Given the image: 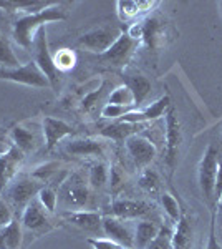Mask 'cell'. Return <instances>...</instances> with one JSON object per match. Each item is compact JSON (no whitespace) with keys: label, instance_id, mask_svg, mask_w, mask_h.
I'll list each match as a JSON object with an SVG mask.
<instances>
[{"label":"cell","instance_id":"obj_1","mask_svg":"<svg viewBox=\"0 0 222 249\" xmlns=\"http://www.w3.org/2000/svg\"><path fill=\"white\" fill-rule=\"evenodd\" d=\"M67 18V10L60 3L55 2L47 9L37 12V14H25L22 17H18L15 20L14 27H12V37H14L17 45L25 48V50H32L35 37H37L40 29H43L48 23L63 22Z\"/></svg>","mask_w":222,"mask_h":249},{"label":"cell","instance_id":"obj_2","mask_svg":"<svg viewBox=\"0 0 222 249\" xmlns=\"http://www.w3.org/2000/svg\"><path fill=\"white\" fill-rule=\"evenodd\" d=\"M43 188V183L37 181L32 175H18L3 191V201L14 211L22 213L27 204L37 198L38 191Z\"/></svg>","mask_w":222,"mask_h":249},{"label":"cell","instance_id":"obj_3","mask_svg":"<svg viewBox=\"0 0 222 249\" xmlns=\"http://www.w3.org/2000/svg\"><path fill=\"white\" fill-rule=\"evenodd\" d=\"M219 151L214 144H209L204 150L203 158L197 166V183H199V190L203 198L207 203L209 210L214 206V188H216L217 179V170H219Z\"/></svg>","mask_w":222,"mask_h":249},{"label":"cell","instance_id":"obj_4","mask_svg":"<svg viewBox=\"0 0 222 249\" xmlns=\"http://www.w3.org/2000/svg\"><path fill=\"white\" fill-rule=\"evenodd\" d=\"M58 199L68 211L83 210L90 201V184L83 178L82 173L75 171L65 178V181L60 184Z\"/></svg>","mask_w":222,"mask_h":249},{"label":"cell","instance_id":"obj_5","mask_svg":"<svg viewBox=\"0 0 222 249\" xmlns=\"http://www.w3.org/2000/svg\"><path fill=\"white\" fill-rule=\"evenodd\" d=\"M166 124H164V143H166V166L169 170V176L174 175L177 156H179V148L183 144V126H181V120L177 116V111L174 107H169V110L164 115Z\"/></svg>","mask_w":222,"mask_h":249},{"label":"cell","instance_id":"obj_6","mask_svg":"<svg viewBox=\"0 0 222 249\" xmlns=\"http://www.w3.org/2000/svg\"><path fill=\"white\" fill-rule=\"evenodd\" d=\"M32 48H34V62L37 63L40 71H42V73L47 77L48 82H50L51 90H58L60 80H62V71L56 68L53 55L50 53L45 27L38 30L37 37H35V42H34V47Z\"/></svg>","mask_w":222,"mask_h":249},{"label":"cell","instance_id":"obj_7","mask_svg":"<svg viewBox=\"0 0 222 249\" xmlns=\"http://www.w3.org/2000/svg\"><path fill=\"white\" fill-rule=\"evenodd\" d=\"M0 80L20 83V85H27L32 88H51L50 82H48L45 75L40 71V68L37 67V63H35L34 60L18 68H14V70L0 68Z\"/></svg>","mask_w":222,"mask_h":249},{"label":"cell","instance_id":"obj_8","mask_svg":"<svg viewBox=\"0 0 222 249\" xmlns=\"http://www.w3.org/2000/svg\"><path fill=\"white\" fill-rule=\"evenodd\" d=\"M48 214L50 213L35 198L34 201L27 204V208L22 211V216H20V223H22L23 231L34 232L35 236H42L45 232L51 231L53 226H51V221L48 218Z\"/></svg>","mask_w":222,"mask_h":249},{"label":"cell","instance_id":"obj_9","mask_svg":"<svg viewBox=\"0 0 222 249\" xmlns=\"http://www.w3.org/2000/svg\"><path fill=\"white\" fill-rule=\"evenodd\" d=\"M120 35L121 32L113 29V27H98V29H93L83 34L82 37H78L76 43L91 53L102 55L118 40Z\"/></svg>","mask_w":222,"mask_h":249},{"label":"cell","instance_id":"obj_10","mask_svg":"<svg viewBox=\"0 0 222 249\" xmlns=\"http://www.w3.org/2000/svg\"><path fill=\"white\" fill-rule=\"evenodd\" d=\"M136 45H138V42L135 38H131L128 32H121L118 40L104 53L98 55V60L111 67H124L130 62Z\"/></svg>","mask_w":222,"mask_h":249},{"label":"cell","instance_id":"obj_11","mask_svg":"<svg viewBox=\"0 0 222 249\" xmlns=\"http://www.w3.org/2000/svg\"><path fill=\"white\" fill-rule=\"evenodd\" d=\"M124 146H126V151H128V155L131 156L135 166L141 171H143L144 168H148L157 155L154 143L139 135L130 136V138L124 142Z\"/></svg>","mask_w":222,"mask_h":249},{"label":"cell","instance_id":"obj_12","mask_svg":"<svg viewBox=\"0 0 222 249\" xmlns=\"http://www.w3.org/2000/svg\"><path fill=\"white\" fill-rule=\"evenodd\" d=\"M23 160L25 155L14 144H9L7 151L0 153V193L5 191V188L18 176Z\"/></svg>","mask_w":222,"mask_h":249},{"label":"cell","instance_id":"obj_13","mask_svg":"<svg viewBox=\"0 0 222 249\" xmlns=\"http://www.w3.org/2000/svg\"><path fill=\"white\" fill-rule=\"evenodd\" d=\"M171 98L169 95H163L157 100H154L153 103H149L146 108H141V110H135L131 113L124 115L123 118H120V122L124 123H133V124H139L144 122H153V120H157L161 116L166 115V111L171 107Z\"/></svg>","mask_w":222,"mask_h":249},{"label":"cell","instance_id":"obj_14","mask_svg":"<svg viewBox=\"0 0 222 249\" xmlns=\"http://www.w3.org/2000/svg\"><path fill=\"white\" fill-rule=\"evenodd\" d=\"M62 219L65 223L75 226L80 231L95 232L98 234L103 231V216L98 211H86V210H75L62 213Z\"/></svg>","mask_w":222,"mask_h":249},{"label":"cell","instance_id":"obj_15","mask_svg":"<svg viewBox=\"0 0 222 249\" xmlns=\"http://www.w3.org/2000/svg\"><path fill=\"white\" fill-rule=\"evenodd\" d=\"M42 133L45 140V148L51 151L58 144V142L65 140L67 136L75 133V128L70 123L63 122V120L53 118V116H43L42 120Z\"/></svg>","mask_w":222,"mask_h":249},{"label":"cell","instance_id":"obj_16","mask_svg":"<svg viewBox=\"0 0 222 249\" xmlns=\"http://www.w3.org/2000/svg\"><path fill=\"white\" fill-rule=\"evenodd\" d=\"M103 232L108 239L118 243L124 249H133V236L135 228H130L124 219L115 218V216H104L103 218Z\"/></svg>","mask_w":222,"mask_h":249},{"label":"cell","instance_id":"obj_17","mask_svg":"<svg viewBox=\"0 0 222 249\" xmlns=\"http://www.w3.org/2000/svg\"><path fill=\"white\" fill-rule=\"evenodd\" d=\"M143 42L149 50H157L166 43L168 23L157 15H149L143 22Z\"/></svg>","mask_w":222,"mask_h":249},{"label":"cell","instance_id":"obj_18","mask_svg":"<svg viewBox=\"0 0 222 249\" xmlns=\"http://www.w3.org/2000/svg\"><path fill=\"white\" fill-rule=\"evenodd\" d=\"M149 211H151V208L144 201L128 199V198H116L110 204V214L108 216H115V218L130 221L136 218H143Z\"/></svg>","mask_w":222,"mask_h":249},{"label":"cell","instance_id":"obj_19","mask_svg":"<svg viewBox=\"0 0 222 249\" xmlns=\"http://www.w3.org/2000/svg\"><path fill=\"white\" fill-rule=\"evenodd\" d=\"M192 243H194V228L188 211L183 208L179 219L172 230L171 249H192Z\"/></svg>","mask_w":222,"mask_h":249},{"label":"cell","instance_id":"obj_20","mask_svg":"<svg viewBox=\"0 0 222 249\" xmlns=\"http://www.w3.org/2000/svg\"><path fill=\"white\" fill-rule=\"evenodd\" d=\"M9 140L12 142L10 144L18 148L23 155L34 153L40 144L38 135L35 133L34 130H30V128H25L23 124H15V126L12 128L9 131Z\"/></svg>","mask_w":222,"mask_h":249},{"label":"cell","instance_id":"obj_21","mask_svg":"<svg viewBox=\"0 0 222 249\" xmlns=\"http://www.w3.org/2000/svg\"><path fill=\"white\" fill-rule=\"evenodd\" d=\"M124 85L131 90L133 98H135V108L139 110V107L144 103V100L148 98V95L151 93V80L148 77H144L139 71H131V73H124L123 75Z\"/></svg>","mask_w":222,"mask_h":249},{"label":"cell","instance_id":"obj_22","mask_svg":"<svg viewBox=\"0 0 222 249\" xmlns=\"http://www.w3.org/2000/svg\"><path fill=\"white\" fill-rule=\"evenodd\" d=\"M65 151L73 156H82V158H102L104 156V146L100 140L95 138H78L71 140L67 143Z\"/></svg>","mask_w":222,"mask_h":249},{"label":"cell","instance_id":"obj_23","mask_svg":"<svg viewBox=\"0 0 222 249\" xmlns=\"http://www.w3.org/2000/svg\"><path fill=\"white\" fill-rule=\"evenodd\" d=\"M159 228L153 221H139L135 226V236H133V249H144L157 236Z\"/></svg>","mask_w":222,"mask_h":249},{"label":"cell","instance_id":"obj_24","mask_svg":"<svg viewBox=\"0 0 222 249\" xmlns=\"http://www.w3.org/2000/svg\"><path fill=\"white\" fill-rule=\"evenodd\" d=\"M156 5H157V2H130V0H126V2L121 0V2L116 3L120 20H123V22L135 20L136 17H139L141 14H146V12H149Z\"/></svg>","mask_w":222,"mask_h":249},{"label":"cell","instance_id":"obj_25","mask_svg":"<svg viewBox=\"0 0 222 249\" xmlns=\"http://www.w3.org/2000/svg\"><path fill=\"white\" fill-rule=\"evenodd\" d=\"M136 126L138 124H133V123H124V122H115L108 126H104L102 131H100V136L106 140H113V142H126L130 136L136 135Z\"/></svg>","mask_w":222,"mask_h":249},{"label":"cell","instance_id":"obj_26","mask_svg":"<svg viewBox=\"0 0 222 249\" xmlns=\"http://www.w3.org/2000/svg\"><path fill=\"white\" fill-rule=\"evenodd\" d=\"M108 178H110V168L103 161H95L88 171V184L93 190H102L106 186Z\"/></svg>","mask_w":222,"mask_h":249},{"label":"cell","instance_id":"obj_27","mask_svg":"<svg viewBox=\"0 0 222 249\" xmlns=\"http://www.w3.org/2000/svg\"><path fill=\"white\" fill-rule=\"evenodd\" d=\"M3 236H5L7 249H20L23 243V228L18 219H12L7 226H3Z\"/></svg>","mask_w":222,"mask_h":249},{"label":"cell","instance_id":"obj_28","mask_svg":"<svg viewBox=\"0 0 222 249\" xmlns=\"http://www.w3.org/2000/svg\"><path fill=\"white\" fill-rule=\"evenodd\" d=\"M138 186L148 195H157L161 191V178L153 168H144L138 178Z\"/></svg>","mask_w":222,"mask_h":249},{"label":"cell","instance_id":"obj_29","mask_svg":"<svg viewBox=\"0 0 222 249\" xmlns=\"http://www.w3.org/2000/svg\"><path fill=\"white\" fill-rule=\"evenodd\" d=\"M22 67L20 60L17 58L15 52L12 50L10 42L3 37V34L0 32V68H9V70H14V68Z\"/></svg>","mask_w":222,"mask_h":249},{"label":"cell","instance_id":"obj_30","mask_svg":"<svg viewBox=\"0 0 222 249\" xmlns=\"http://www.w3.org/2000/svg\"><path fill=\"white\" fill-rule=\"evenodd\" d=\"M37 199L48 213H55L56 204H58V190H56V186H51L48 183L43 184V188L37 195Z\"/></svg>","mask_w":222,"mask_h":249},{"label":"cell","instance_id":"obj_31","mask_svg":"<svg viewBox=\"0 0 222 249\" xmlns=\"http://www.w3.org/2000/svg\"><path fill=\"white\" fill-rule=\"evenodd\" d=\"M108 103L118 105V107H133L135 108V98H133L131 90L126 85L116 87L110 93V96H108Z\"/></svg>","mask_w":222,"mask_h":249},{"label":"cell","instance_id":"obj_32","mask_svg":"<svg viewBox=\"0 0 222 249\" xmlns=\"http://www.w3.org/2000/svg\"><path fill=\"white\" fill-rule=\"evenodd\" d=\"M161 204H163L164 213H166L168 218L171 219V223L176 224L181 216V211H183V206L179 204L176 196L171 195V193H163V195H161Z\"/></svg>","mask_w":222,"mask_h":249},{"label":"cell","instance_id":"obj_33","mask_svg":"<svg viewBox=\"0 0 222 249\" xmlns=\"http://www.w3.org/2000/svg\"><path fill=\"white\" fill-rule=\"evenodd\" d=\"M58 170H60V161H48L45 164H40V166L35 168L32 171V176H34L37 181L47 184L51 181L53 176L58 175Z\"/></svg>","mask_w":222,"mask_h":249},{"label":"cell","instance_id":"obj_34","mask_svg":"<svg viewBox=\"0 0 222 249\" xmlns=\"http://www.w3.org/2000/svg\"><path fill=\"white\" fill-rule=\"evenodd\" d=\"M171 241H172V230L168 224H163L159 228V232L151 243L148 244L144 249H171Z\"/></svg>","mask_w":222,"mask_h":249},{"label":"cell","instance_id":"obj_35","mask_svg":"<svg viewBox=\"0 0 222 249\" xmlns=\"http://www.w3.org/2000/svg\"><path fill=\"white\" fill-rule=\"evenodd\" d=\"M53 60H55V65L58 68L60 71H67V70H71L76 63V57L71 50L68 48H62L58 50L56 53L53 55Z\"/></svg>","mask_w":222,"mask_h":249},{"label":"cell","instance_id":"obj_36","mask_svg":"<svg viewBox=\"0 0 222 249\" xmlns=\"http://www.w3.org/2000/svg\"><path fill=\"white\" fill-rule=\"evenodd\" d=\"M211 221H209V236L205 249H222V243L217 236V208H211Z\"/></svg>","mask_w":222,"mask_h":249},{"label":"cell","instance_id":"obj_37","mask_svg":"<svg viewBox=\"0 0 222 249\" xmlns=\"http://www.w3.org/2000/svg\"><path fill=\"white\" fill-rule=\"evenodd\" d=\"M135 111L133 107H118V105H111V103H106L102 110V118H108V120H120L123 118L124 115Z\"/></svg>","mask_w":222,"mask_h":249},{"label":"cell","instance_id":"obj_38","mask_svg":"<svg viewBox=\"0 0 222 249\" xmlns=\"http://www.w3.org/2000/svg\"><path fill=\"white\" fill-rule=\"evenodd\" d=\"M113 193H120L124 188V173L118 166H110V178H108Z\"/></svg>","mask_w":222,"mask_h":249},{"label":"cell","instance_id":"obj_39","mask_svg":"<svg viewBox=\"0 0 222 249\" xmlns=\"http://www.w3.org/2000/svg\"><path fill=\"white\" fill-rule=\"evenodd\" d=\"M106 88H108V83L104 82L102 87L100 88H96V90H93L91 93H88L86 96L83 98V102H82V105H83V110L85 111H88V110H91L93 107L98 103V100H102V96L104 95V91H106Z\"/></svg>","mask_w":222,"mask_h":249},{"label":"cell","instance_id":"obj_40","mask_svg":"<svg viewBox=\"0 0 222 249\" xmlns=\"http://www.w3.org/2000/svg\"><path fill=\"white\" fill-rule=\"evenodd\" d=\"M88 244L93 249H124L118 243L108 239V238H88Z\"/></svg>","mask_w":222,"mask_h":249},{"label":"cell","instance_id":"obj_41","mask_svg":"<svg viewBox=\"0 0 222 249\" xmlns=\"http://www.w3.org/2000/svg\"><path fill=\"white\" fill-rule=\"evenodd\" d=\"M12 219H14V213L9 208V204L3 201V199H0V228L7 226Z\"/></svg>","mask_w":222,"mask_h":249},{"label":"cell","instance_id":"obj_42","mask_svg":"<svg viewBox=\"0 0 222 249\" xmlns=\"http://www.w3.org/2000/svg\"><path fill=\"white\" fill-rule=\"evenodd\" d=\"M221 196H222V160H219V170H217L216 188H214V206L219 203Z\"/></svg>","mask_w":222,"mask_h":249},{"label":"cell","instance_id":"obj_43","mask_svg":"<svg viewBox=\"0 0 222 249\" xmlns=\"http://www.w3.org/2000/svg\"><path fill=\"white\" fill-rule=\"evenodd\" d=\"M216 208H217V223H219V232L222 236V196H221L219 203L216 204Z\"/></svg>","mask_w":222,"mask_h":249},{"label":"cell","instance_id":"obj_44","mask_svg":"<svg viewBox=\"0 0 222 249\" xmlns=\"http://www.w3.org/2000/svg\"><path fill=\"white\" fill-rule=\"evenodd\" d=\"M7 142H9V133L5 131V128L0 126V143H5L7 144Z\"/></svg>","mask_w":222,"mask_h":249},{"label":"cell","instance_id":"obj_45","mask_svg":"<svg viewBox=\"0 0 222 249\" xmlns=\"http://www.w3.org/2000/svg\"><path fill=\"white\" fill-rule=\"evenodd\" d=\"M0 249H7V246H5V236H3V228H0Z\"/></svg>","mask_w":222,"mask_h":249},{"label":"cell","instance_id":"obj_46","mask_svg":"<svg viewBox=\"0 0 222 249\" xmlns=\"http://www.w3.org/2000/svg\"><path fill=\"white\" fill-rule=\"evenodd\" d=\"M7 148H9V146H7L5 143H0V153H3V151H7Z\"/></svg>","mask_w":222,"mask_h":249},{"label":"cell","instance_id":"obj_47","mask_svg":"<svg viewBox=\"0 0 222 249\" xmlns=\"http://www.w3.org/2000/svg\"><path fill=\"white\" fill-rule=\"evenodd\" d=\"M219 7H221V14H222V2H219Z\"/></svg>","mask_w":222,"mask_h":249},{"label":"cell","instance_id":"obj_48","mask_svg":"<svg viewBox=\"0 0 222 249\" xmlns=\"http://www.w3.org/2000/svg\"><path fill=\"white\" fill-rule=\"evenodd\" d=\"M221 136H222V133H221Z\"/></svg>","mask_w":222,"mask_h":249}]
</instances>
